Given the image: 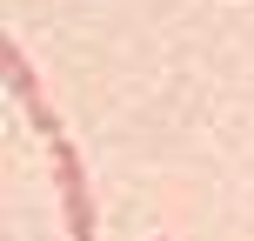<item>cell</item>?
Returning <instances> with one entry per match:
<instances>
[{
    "label": "cell",
    "mask_w": 254,
    "mask_h": 241,
    "mask_svg": "<svg viewBox=\"0 0 254 241\" xmlns=\"http://www.w3.org/2000/svg\"><path fill=\"white\" fill-rule=\"evenodd\" d=\"M54 174H61L67 241H94V201H87V174H80V154L67 148V141H54Z\"/></svg>",
    "instance_id": "6da1fadb"
},
{
    "label": "cell",
    "mask_w": 254,
    "mask_h": 241,
    "mask_svg": "<svg viewBox=\"0 0 254 241\" xmlns=\"http://www.w3.org/2000/svg\"><path fill=\"white\" fill-rule=\"evenodd\" d=\"M7 80H13V94H20V101H27V107H34V101H40V87H34V67H27V61H20V47H7Z\"/></svg>",
    "instance_id": "7a4b0ae2"
}]
</instances>
